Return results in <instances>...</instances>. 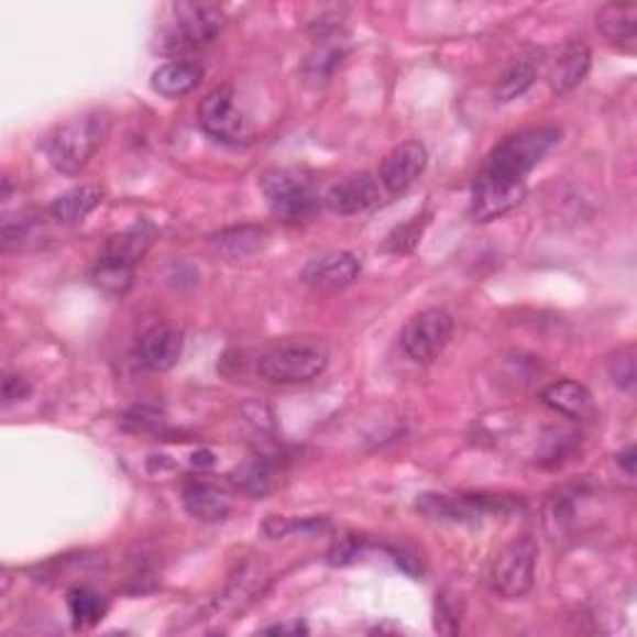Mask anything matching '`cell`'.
<instances>
[{
    "mask_svg": "<svg viewBox=\"0 0 637 637\" xmlns=\"http://www.w3.org/2000/svg\"><path fill=\"white\" fill-rule=\"evenodd\" d=\"M560 135L563 132L553 125L516 132L493 147L475 179L503 189H526V177L543 163V157L560 142Z\"/></svg>",
    "mask_w": 637,
    "mask_h": 637,
    "instance_id": "1",
    "label": "cell"
},
{
    "mask_svg": "<svg viewBox=\"0 0 637 637\" xmlns=\"http://www.w3.org/2000/svg\"><path fill=\"white\" fill-rule=\"evenodd\" d=\"M110 120L105 112H85L55 128L45 138V155L63 175H78L108 138Z\"/></svg>",
    "mask_w": 637,
    "mask_h": 637,
    "instance_id": "2",
    "label": "cell"
},
{
    "mask_svg": "<svg viewBox=\"0 0 637 637\" xmlns=\"http://www.w3.org/2000/svg\"><path fill=\"white\" fill-rule=\"evenodd\" d=\"M329 364V351L321 341L287 339L264 349L256 359V374L272 384H307Z\"/></svg>",
    "mask_w": 637,
    "mask_h": 637,
    "instance_id": "3",
    "label": "cell"
},
{
    "mask_svg": "<svg viewBox=\"0 0 637 637\" xmlns=\"http://www.w3.org/2000/svg\"><path fill=\"white\" fill-rule=\"evenodd\" d=\"M260 185L272 212L287 224L311 222L325 202L314 187V179L294 167L270 169L262 175Z\"/></svg>",
    "mask_w": 637,
    "mask_h": 637,
    "instance_id": "4",
    "label": "cell"
},
{
    "mask_svg": "<svg viewBox=\"0 0 637 637\" xmlns=\"http://www.w3.org/2000/svg\"><path fill=\"white\" fill-rule=\"evenodd\" d=\"M227 25L220 6L209 3H175L169 8V23L160 37L163 53H185L212 43Z\"/></svg>",
    "mask_w": 637,
    "mask_h": 637,
    "instance_id": "5",
    "label": "cell"
},
{
    "mask_svg": "<svg viewBox=\"0 0 637 637\" xmlns=\"http://www.w3.org/2000/svg\"><path fill=\"white\" fill-rule=\"evenodd\" d=\"M538 546L534 538L523 536L501 550L491 568V585L506 601H518L528 595L536 583Z\"/></svg>",
    "mask_w": 637,
    "mask_h": 637,
    "instance_id": "6",
    "label": "cell"
},
{
    "mask_svg": "<svg viewBox=\"0 0 637 637\" xmlns=\"http://www.w3.org/2000/svg\"><path fill=\"white\" fill-rule=\"evenodd\" d=\"M199 125L227 145H250L254 130L237 102L232 88H217L199 102Z\"/></svg>",
    "mask_w": 637,
    "mask_h": 637,
    "instance_id": "7",
    "label": "cell"
},
{
    "mask_svg": "<svg viewBox=\"0 0 637 637\" xmlns=\"http://www.w3.org/2000/svg\"><path fill=\"white\" fill-rule=\"evenodd\" d=\"M453 317L443 307H431L418 311L402 331V347L408 359L418 364H429L441 351L449 347L453 337Z\"/></svg>",
    "mask_w": 637,
    "mask_h": 637,
    "instance_id": "8",
    "label": "cell"
},
{
    "mask_svg": "<svg viewBox=\"0 0 637 637\" xmlns=\"http://www.w3.org/2000/svg\"><path fill=\"white\" fill-rule=\"evenodd\" d=\"M426 165H429V152H426L421 142H402V145L388 152L382 163V185L392 195H402L408 187L416 185Z\"/></svg>",
    "mask_w": 637,
    "mask_h": 637,
    "instance_id": "9",
    "label": "cell"
},
{
    "mask_svg": "<svg viewBox=\"0 0 637 637\" xmlns=\"http://www.w3.org/2000/svg\"><path fill=\"white\" fill-rule=\"evenodd\" d=\"M359 272H361V264L356 254L329 252V254L317 256V260H311L307 264V270L301 272V279L314 289L334 292V289L349 287V284L359 277Z\"/></svg>",
    "mask_w": 637,
    "mask_h": 637,
    "instance_id": "10",
    "label": "cell"
},
{
    "mask_svg": "<svg viewBox=\"0 0 637 637\" xmlns=\"http://www.w3.org/2000/svg\"><path fill=\"white\" fill-rule=\"evenodd\" d=\"M378 202V183L374 175L359 173L349 175L341 179V183L331 185L329 193L325 195V205L334 215L351 217L359 212H366L369 207H374Z\"/></svg>",
    "mask_w": 637,
    "mask_h": 637,
    "instance_id": "11",
    "label": "cell"
},
{
    "mask_svg": "<svg viewBox=\"0 0 637 637\" xmlns=\"http://www.w3.org/2000/svg\"><path fill=\"white\" fill-rule=\"evenodd\" d=\"M183 334L173 327H152L138 339V361L150 371H169L183 356Z\"/></svg>",
    "mask_w": 637,
    "mask_h": 637,
    "instance_id": "12",
    "label": "cell"
},
{
    "mask_svg": "<svg viewBox=\"0 0 637 637\" xmlns=\"http://www.w3.org/2000/svg\"><path fill=\"white\" fill-rule=\"evenodd\" d=\"M488 508L491 503L483 498H453L443 493H421L416 498V510L439 523H475Z\"/></svg>",
    "mask_w": 637,
    "mask_h": 637,
    "instance_id": "13",
    "label": "cell"
},
{
    "mask_svg": "<svg viewBox=\"0 0 637 637\" xmlns=\"http://www.w3.org/2000/svg\"><path fill=\"white\" fill-rule=\"evenodd\" d=\"M587 70H591V47L580 37H573L560 47L553 70H550V88L558 95L575 90L585 80Z\"/></svg>",
    "mask_w": 637,
    "mask_h": 637,
    "instance_id": "14",
    "label": "cell"
},
{
    "mask_svg": "<svg viewBox=\"0 0 637 637\" xmlns=\"http://www.w3.org/2000/svg\"><path fill=\"white\" fill-rule=\"evenodd\" d=\"M152 242H155V230H152L150 224H135L125 232L108 237V242L102 244L98 256H105V260H112V262L125 264V267L135 270L138 264L145 260Z\"/></svg>",
    "mask_w": 637,
    "mask_h": 637,
    "instance_id": "15",
    "label": "cell"
},
{
    "mask_svg": "<svg viewBox=\"0 0 637 637\" xmlns=\"http://www.w3.org/2000/svg\"><path fill=\"white\" fill-rule=\"evenodd\" d=\"M183 503L202 523H220L232 513L230 496L207 481H189L183 488Z\"/></svg>",
    "mask_w": 637,
    "mask_h": 637,
    "instance_id": "16",
    "label": "cell"
},
{
    "mask_svg": "<svg viewBox=\"0 0 637 637\" xmlns=\"http://www.w3.org/2000/svg\"><path fill=\"white\" fill-rule=\"evenodd\" d=\"M526 199V189H503L475 179L471 195V215L475 222H493L508 215Z\"/></svg>",
    "mask_w": 637,
    "mask_h": 637,
    "instance_id": "17",
    "label": "cell"
},
{
    "mask_svg": "<svg viewBox=\"0 0 637 637\" xmlns=\"http://www.w3.org/2000/svg\"><path fill=\"white\" fill-rule=\"evenodd\" d=\"M205 68L195 61H169L152 73V88L165 98H183L202 80Z\"/></svg>",
    "mask_w": 637,
    "mask_h": 637,
    "instance_id": "18",
    "label": "cell"
},
{
    "mask_svg": "<svg viewBox=\"0 0 637 637\" xmlns=\"http://www.w3.org/2000/svg\"><path fill=\"white\" fill-rule=\"evenodd\" d=\"M102 199L105 193L98 185H80L55 199L47 212L58 224H78L102 205Z\"/></svg>",
    "mask_w": 637,
    "mask_h": 637,
    "instance_id": "19",
    "label": "cell"
},
{
    "mask_svg": "<svg viewBox=\"0 0 637 637\" xmlns=\"http://www.w3.org/2000/svg\"><path fill=\"white\" fill-rule=\"evenodd\" d=\"M543 404L553 408V411L563 414L568 418H587L593 414V396L583 384L570 382V378H563V382H553L543 388Z\"/></svg>",
    "mask_w": 637,
    "mask_h": 637,
    "instance_id": "20",
    "label": "cell"
},
{
    "mask_svg": "<svg viewBox=\"0 0 637 637\" xmlns=\"http://www.w3.org/2000/svg\"><path fill=\"white\" fill-rule=\"evenodd\" d=\"M270 240V232L260 224H242L222 230L220 234L212 237L215 250L220 252L227 260H246L256 252L264 250V244Z\"/></svg>",
    "mask_w": 637,
    "mask_h": 637,
    "instance_id": "21",
    "label": "cell"
},
{
    "mask_svg": "<svg viewBox=\"0 0 637 637\" xmlns=\"http://www.w3.org/2000/svg\"><path fill=\"white\" fill-rule=\"evenodd\" d=\"M232 483L242 493H246V496L262 498L277 486V465L270 459H264V455H254V459L244 461L240 469L232 473Z\"/></svg>",
    "mask_w": 637,
    "mask_h": 637,
    "instance_id": "22",
    "label": "cell"
},
{
    "mask_svg": "<svg viewBox=\"0 0 637 637\" xmlns=\"http://www.w3.org/2000/svg\"><path fill=\"white\" fill-rule=\"evenodd\" d=\"M595 23L611 43H627L637 33V8L627 3H611L597 13Z\"/></svg>",
    "mask_w": 637,
    "mask_h": 637,
    "instance_id": "23",
    "label": "cell"
},
{
    "mask_svg": "<svg viewBox=\"0 0 637 637\" xmlns=\"http://www.w3.org/2000/svg\"><path fill=\"white\" fill-rule=\"evenodd\" d=\"M337 33L339 31H329V33H319L317 37V47L307 58V75L309 80H327L331 73H334L341 61H344L347 47H341L337 43Z\"/></svg>",
    "mask_w": 637,
    "mask_h": 637,
    "instance_id": "24",
    "label": "cell"
},
{
    "mask_svg": "<svg viewBox=\"0 0 637 637\" xmlns=\"http://www.w3.org/2000/svg\"><path fill=\"white\" fill-rule=\"evenodd\" d=\"M538 68L534 61L528 58H518L513 61L506 70L498 75L496 80V100L498 102H513L520 95H526L536 83Z\"/></svg>",
    "mask_w": 637,
    "mask_h": 637,
    "instance_id": "25",
    "label": "cell"
},
{
    "mask_svg": "<svg viewBox=\"0 0 637 637\" xmlns=\"http://www.w3.org/2000/svg\"><path fill=\"white\" fill-rule=\"evenodd\" d=\"M68 613L73 617L75 627H92L98 625L105 613H108V601L100 593H95L92 587H73L68 593Z\"/></svg>",
    "mask_w": 637,
    "mask_h": 637,
    "instance_id": "26",
    "label": "cell"
},
{
    "mask_svg": "<svg viewBox=\"0 0 637 637\" xmlns=\"http://www.w3.org/2000/svg\"><path fill=\"white\" fill-rule=\"evenodd\" d=\"M132 277H135V270L105 260V256H98L90 270V282L95 287L105 294H112V297H122L132 287Z\"/></svg>",
    "mask_w": 637,
    "mask_h": 637,
    "instance_id": "27",
    "label": "cell"
},
{
    "mask_svg": "<svg viewBox=\"0 0 637 637\" xmlns=\"http://www.w3.org/2000/svg\"><path fill=\"white\" fill-rule=\"evenodd\" d=\"M426 224H429V215L414 217V220L394 227V230L388 232V237L384 240V252L408 254L418 242H421V234H424Z\"/></svg>",
    "mask_w": 637,
    "mask_h": 637,
    "instance_id": "28",
    "label": "cell"
},
{
    "mask_svg": "<svg viewBox=\"0 0 637 637\" xmlns=\"http://www.w3.org/2000/svg\"><path fill=\"white\" fill-rule=\"evenodd\" d=\"M611 378L617 388H625V392H630L635 386V354L633 349H625L611 361Z\"/></svg>",
    "mask_w": 637,
    "mask_h": 637,
    "instance_id": "29",
    "label": "cell"
},
{
    "mask_svg": "<svg viewBox=\"0 0 637 637\" xmlns=\"http://www.w3.org/2000/svg\"><path fill=\"white\" fill-rule=\"evenodd\" d=\"M461 627V607L451 605L449 595H441L436 603V630L443 635H455Z\"/></svg>",
    "mask_w": 637,
    "mask_h": 637,
    "instance_id": "30",
    "label": "cell"
},
{
    "mask_svg": "<svg viewBox=\"0 0 637 637\" xmlns=\"http://www.w3.org/2000/svg\"><path fill=\"white\" fill-rule=\"evenodd\" d=\"M163 424H165V418L163 414H157L155 408H147V406H138V408H132V411L125 416V426L132 431H142V433H147V431H160L163 429Z\"/></svg>",
    "mask_w": 637,
    "mask_h": 637,
    "instance_id": "31",
    "label": "cell"
},
{
    "mask_svg": "<svg viewBox=\"0 0 637 637\" xmlns=\"http://www.w3.org/2000/svg\"><path fill=\"white\" fill-rule=\"evenodd\" d=\"M33 394V384L21 374H6L3 378V404L11 406L15 402H23Z\"/></svg>",
    "mask_w": 637,
    "mask_h": 637,
    "instance_id": "32",
    "label": "cell"
},
{
    "mask_svg": "<svg viewBox=\"0 0 637 637\" xmlns=\"http://www.w3.org/2000/svg\"><path fill=\"white\" fill-rule=\"evenodd\" d=\"M361 553V548H359V540L356 538H344V540H339V543L331 548V553H329V560L334 565H347L351 563V560L359 558Z\"/></svg>",
    "mask_w": 637,
    "mask_h": 637,
    "instance_id": "33",
    "label": "cell"
},
{
    "mask_svg": "<svg viewBox=\"0 0 637 637\" xmlns=\"http://www.w3.org/2000/svg\"><path fill=\"white\" fill-rule=\"evenodd\" d=\"M294 526L292 523H287V518H277V516H270L267 523H264V534H267L270 538H282L284 534H289Z\"/></svg>",
    "mask_w": 637,
    "mask_h": 637,
    "instance_id": "34",
    "label": "cell"
},
{
    "mask_svg": "<svg viewBox=\"0 0 637 637\" xmlns=\"http://www.w3.org/2000/svg\"><path fill=\"white\" fill-rule=\"evenodd\" d=\"M635 455H637L635 446H627V449L617 455V463H620V469L625 471L627 479H635V461H637Z\"/></svg>",
    "mask_w": 637,
    "mask_h": 637,
    "instance_id": "35",
    "label": "cell"
},
{
    "mask_svg": "<svg viewBox=\"0 0 637 637\" xmlns=\"http://www.w3.org/2000/svg\"><path fill=\"white\" fill-rule=\"evenodd\" d=\"M264 633H274V635H284V633H292V635H299V633H309V627L304 623H279V625H272L267 627Z\"/></svg>",
    "mask_w": 637,
    "mask_h": 637,
    "instance_id": "36",
    "label": "cell"
}]
</instances>
